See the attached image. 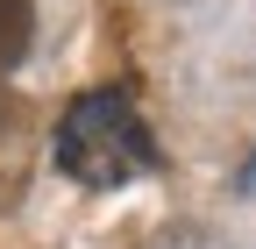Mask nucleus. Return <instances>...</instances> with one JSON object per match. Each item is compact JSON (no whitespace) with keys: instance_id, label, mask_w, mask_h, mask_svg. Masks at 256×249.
<instances>
[{"instance_id":"obj_1","label":"nucleus","mask_w":256,"mask_h":249,"mask_svg":"<svg viewBox=\"0 0 256 249\" xmlns=\"http://www.w3.org/2000/svg\"><path fill=\"white\" fill-rule=\"evenodd\" d=\"M50 157H57V171L72 185L114 192V185L142 178L156 164V136H150V121L136 114V92H128V86H92V92H78V100L57 114Z\"/></svg>"},{"instance_id":"obj_2","label":"nucleus","mask_w":256,"mask_h":249,"mask_svg":"<svg viewBox=\"0 0 256 249\" xmlns=\"http://www.w3.org/2000/svg\"><path fill=\"white\" fill-rule=\"evenodd\" d=\"M28 171H36V107L0 86V206L22 200Z\"/></svg>"},{"instance_id":"obj_3","label":"nucleus","mask_w":256,"mask_h":249,"mask_svg":"<svg viewBox=\"0 0 256 249\" xmlns=\"http://www.w3.org/2000/svg\"><path fill=\"white\" fill-rule=\"evenodd\" d=\"M28 36H36V0H0V78L28 57Z\"/></svg>"}]
</instances>
